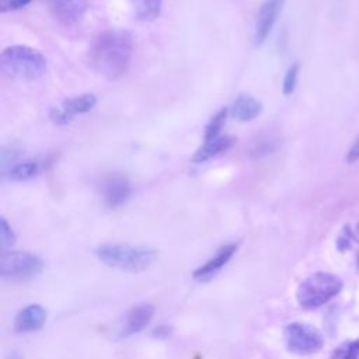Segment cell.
<instances>
[{
	"mask_svg": "<svg viewBox=\"0 0 359 359\" xmlns=\"http://www.w3.org/2000/svg\"><path fill=\"white\" fill-rule=\"evenodd\" d=\"M132 52L130 34L125 29H109L94 39L88 50V60L100 76L115 80L126 72Z\"/></svg>",
	"mask_w": 359,
	"mask_h": 359,
	"instance_id": "cell-1",
	"label": "cell"
},
{
	"mask_svg": "<svg viewBox=\"0 0 359 359\" xmlns=\"http://www.w3.org/2000/svg\"><path fill=\"white\" fill-rule=\"evenodd\" d=\"M94 252L105 265L126 272H140L147 269L158 255L157 250L151 247L119 243L101 244L94 250Z\"/></svg>",
	"mask_w": 359,
	"mask_h": 359,
	"instance_id": "cell-2",
	"label": "cell"
},
{
	"mask_svg": "<svg viewBox=\"0 0 359 359\" xmlns=\"http://www.w3.org/2000/svg\"><path fill=\"white\" fill-rule=\"evenodd\" d=\"M0 66L3 73L11 79L32 81L46 72V59L34 48L13 45L1 52Z\"/></svg>",
	"mask_w": 359,
	"mask_h": 359,
	"instance_id": "cell-3",
	"label": "cell"
},
{
	"mask_svg": "<svg viewBox=\"0 0 359 359\" xmlns=\"http://www.w3.org/2000/svg\"><path fill=\"white\" fill-rule=\"evenodd\" d=\"M342 289V280L328 272H316L307 276L297 287V303L307 310L321 307Z\"/></svg>",
	"mask_w": 359,
	"mask_h": 359,
	"instance_id": "cell-4",
	"label": "cell"
},
{
	"mask_svg": "<svg viewBox=\"0 0 359 359\" xmlns=\"http://www.w3.org/2000/svg\"><path fill=\"white\" fill-rule=\"evenodd\" d=\"M43 268L39 257L25 251H8L0 257V273L3 278L25 280L36 276Z\"/></svg>",
	"mask_w": 359,
	"mask_h": 359,
	"instance_id": "cell-5",
	"label": "cell"
},
{
	"mask_svg": "<svg viewBox=\"0 0 359 359\" xmlns=\"http://www.w3.org/2000/svg\"><path fill=\"white\" fill-rule=\"evenodd\" d=\"M286 346L297 355H311L318 352L324 345L321 332L306 323H290L283 331Z\"/></svg>",
	"mask_w": 359,
	"mask_h": 359,
	"instance_id": "cell-6",
	"label": "cell"
},
{
	"mask_svg": "<svg viewBox=\"0 0 359 359\" xmlns=\"http://www.w3.org/2000/svg\"><path fill=\"white\" fill-rule=\"evenodd\" d=\"M97 104V97L94 94H83L74 98L66 100L60 108H53L50 111V119L56 125H67L72 122L74 115L86 114L91 111Z\"/></svg>",
	"mask_w": 359,
	"mask_h": 359,
	"instance_id": "cell-7",
	"label": "cell"
},
{
	"mask_svg": "<svg viewBox=\"0 0 359 359\" xmlns=\"http://www.w3.org/2000/svg\"><path fill=\"white\" fill-rule=\"evenodd\" d=\"M50 14L65 25L77 24L88 8L87 0H45Z\"/></svg>",
	"mask_w": 359,
	"mask_h": 359,
	"instance_id": "cell-8",
	"label": "cell"
},
{
	"mask_svg": "<svg viewBox=\"0 0 359 359\" xmlns=\"http://www.w3.org/2000/svg\"><path fill=\"white\" fill-rule=\"evenodd\" d=\"M285 0H264L255 21V42L261 45L269 35L273 24L283 8Z\"/></svg>",
	"mask_w": 359,
	"mask_h": 359,
	"instance_id": "cell-9",
	"label": "cell"
},
{
	"mask_svg": "<svg viewBox=\"0 0 359 359\" xmlns=\"http://www.w3.org/2000/svg\"><path fill=\"white\" fill-rule=\"evenodd\" d=\"M153 316H154V306L150 303H142L133 307L123 316L119 324V335L129 337L140 332L151 321Z\"/></svg>",
	"mask_w": 359,
	"mask_h": 359,
	"instance_id": "cell-10",
	"label": "cell"
},
{
	"mask_svg": "<svg viewBox=\"0 0 359 359\" xmlns=\"http://www.w3.org/2000/svg\"><path fill=\"white\" fill-rule=\"evenodd\" d=\"M237 248H238V245L234 243L222 245L208 262H205L203 265H201L199 268H196L194 271V273H192L194 279L199 280V282H206L208 279L215 276L230 261V258L234 255Z\"/></svg>",
	"mask_w": 359,
	"mask_h": 359,
	"instance_id": "cell-11",
	"label": "cell"
},
{
	"mask_svg": "<svg viewBox=\"0 0 359 359\" xmlns=\"http://www.w3.org/2000/svg\"><path fill=\"white\" fill-rule=\"evenodd\" d=\"M46 321V310L41 304H29L18 311L14 318L17 332H34L42 328Z\"/></svg>",
	"mask_w": 359,
	"mask_h": 359,
	"instance_id": "cell-12",
	"label": "cell"
},
{
	"mask_svg": "<svg viewBox=\"0 0 359 359\" xmlns=\"http://www.w3.org/2000/svg\"><path fill=\"white\" fill-rule=\"evenodd\" d=\"M104 198L109 208L121 206L132 194V187L128 178L122 175H111L104 181Z\"/></svg>",
	"mask_w": 359,
	"mask_h": 359,
	"instance_id": "cell-13",
	"label": "cell"
},
{
	"mask_svg": "<svg viewBox=\"0 0 359 359\" xmlns=\"http://www.w3.org/2000/svg\"><path fill=\"white\" fill-rule=\"evenodd\" d=\"M262 112V104L248 94H240L231 105V115L240 122H250Z\"/></svg>",
	"mask_w": 359,
	"mask_h": 359,
	"instance_id": "cell-14",
	"label": "cell"
},
{
	"mask_svg": "<svg viewBox=\"0 0 359 359\" xmlns=\"http://www.w3.org/2000/svg\"><path fill=\"white\" fill-rule=\"evenodd\" d=\"M236 139L231 136H217L212 140H206L202 147L198 149V151L194 154L192 161L194 163H205L224 151H227L233 144Z\"/></svg>",
	"mask_w": 359,
	"mask_h": 359,
	"instance_id": "cell-15",
	"label": "cell"
},
{
	"mask_svg": "<svg viewBox=\"0 0 359 359\" xmlns=\"http://www.w3.org/2000/svg\"><path fill=\"white\" fill-rule=\"evenodd\" d=\"M163 0H130L135 14L142 21H153L161 13Z\"/></svg>",
	"mask_w": 359,
	"mask_h": 359,
	"instance_id": "cell-16",
	"label": "cell"
},
{
	"mask_svg": "<svg viewBox=\"0 0 359 359\" xmlns=\"http://www.w3.org/2000/svg\"><path fill=\"white\" fill-rule=\"evenodd\" d=\"M42 170V163L38 160H25L15 164L10 170V178L13 181H27L35 177Z\"/></svg>",
	"mask_w": 359,
	"mask_h": 359,
	"instance_id": "cell-17",
	"label": "cell"
},
{
	"mask_svg": "<svg viewBox=\"0 0 359 359\" xmlns=\"http://www.w3.org/2000/svg\"><path fill=\"white\" fill-rule=\"evenodd\" d=\"M226 119H227V108L219 109L217 114L215 116H212V119L209 121V123L205 128V136H203L205 142L220 136L219 133H220L223 125L226 123Z\"/></svg>",
	"mask_w": 359,
	"mask_h": 359,
	"instance_id": "cell-18",
	"label": "cell"
},
{
	"mask_svg": "<svg viewBox=\"0 0 359 359\" xmlns=\"http://www.w3.org/2000/svg\"><path fill=\"white\" fill-rule=\"evenodd\" d=\"M331 359H359V338L338 345L331 353Z\"/></svg>",
	"mask_w": 359,
	"mask_h": 359,
	"instance_id": "cell-19",
	"label": "cell"
},
{
	"mask_svg": "<svg viewBox=\"0 0 359 359\" xmlns=\"http://www.w3.org/2000/svg\"><path fill=\"white\" fill-rule=\"evenodd\" d=\"M299 63H293L286 74H285V79H283V86H282V91L285 95H290L294 88H296V84H297V74H299Z\"/></svg>",
	"mask_w": 359,
	"mask_h": 359,
	"instance_id": "cell-20",
	"label": "cell"
},
{
	"mask_svg": "<svg viewBox=\"0 0 359 359\" xmlns=\"http://www.w3.org/2000/svg\"><path fill=\"white\" fill-rule=\"evenodd\" d=\"M15 243V234L4 217L0 219V244L1 247H8Z\"/></svg>",
	"mask_w": 359,
	"mask_h": 359,
	"instance_id": "cell-21",
	"label": "cell"
},
{
	"mask_svg": "<svg viewBox=\"0 0 359 359\" xmlns=\"http://www.w3.org/2000/svg\"><path fill=\"white\" fill-rule=\"evenodd\" d=\"M352 240H353V233L351 230L349 226H344V229L339 231L338 237H337V248L338 251H346L351 248V244H352Z\"/></svg>",
	"mask_w": 359,
	"mask_h": 359,
	"instance_id": "cell-22",
	"label": "cell"
},
{
	"mask_svg": "<svg viewBox=\"0 0 359 359\" xmlns=\"http://www.w3.org/2000/svg\"><path fill=\"white\" fill-rule=\"evenodd\" d=\"M358 160H359V135H358L356 139L353 140V143H352V146L349 147L348 154H346V161H348L349 164H353V163H356Z\"/></svg>",
	"mask_w": 359,
	"mask_h": 359,
	"instance_id": "cell-23",
	"label": "cell"
},
{
	"mask_svg": "<svg viewBox=\"0 0 359 359\" xmlns=\"http://www.w3.org/2000/svg\"><path fill=\"white\" fill-rule=\"evenodd\" d=\"M32 0H8L7 1V10H18L29 4Z\"/></svg>",
	"mask_w": 359,
	"mask_h": 359,
	"instance_id": "cell-24",
	"label": "cell"
},
{
	"mask_svg": "<svg viewBox=\"0 0 359 359\" xmlns=\"http://www.w3.org/2000/svg\"><path fill=\"white\" fill-rule=\"evenodd\" d=\"M170 328L167 327V325H160V327H157L156 330H154V335H156V338H167V337H170Z\"/></svg>",
	"mask_w": 359,
	"mask_h": 359,
	"instance_id": "cell-25",
	"label": "cell"
},
{
	"mask_svg": "<svg viewBox=\"0 0 359 359\" xmlns=\"http://www.w3.org/2000/svg\"><path fill=\"white\" fill-rule=\"evenodd\" d=\"M6 359H22V356L18 352H11Z\"/></svg>",
	"mask_w": 359,
	"mask_h": 359,
	"instance_id": "cell-26",
	"label": "cell"
},
{
	"mask_svg": "<svg viewBox=\"0 0 359 359\" xmlns=\"http://www.w3.org/2000/svg\"><path fill=\"white\" fill-rule=\"evenodd\" d=\"M356 230H358V233H359V223H358V226H356Z\"/></svg>",
	"mask_w": 359,
	"mask_h": 359,
	"instance_id": "cell-27",
	"label": "cell"
},
{
	"mask_svg": "<svg viewBox=\"0 0 359 359\" xmlns=\"http://www.w3.org/2000/svg\"><path fill=\"white\" fill-rule=\"evenodd\" d=\"M358 266H359V255H358Z\"/></svg>",
	"mask_w": 359,
	"mask_h": 359,
	"instance_id": "cell-28",
	"label": "cell"
}]
</instances>
